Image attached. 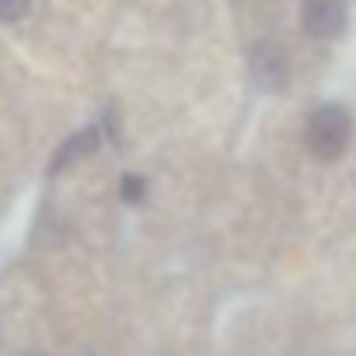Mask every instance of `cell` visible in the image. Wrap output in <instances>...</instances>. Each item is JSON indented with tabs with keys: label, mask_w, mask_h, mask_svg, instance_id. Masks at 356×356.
I'll use <instances>...</instances> for the list:
<instances>
[{
	"label": "cell",
	"mask_w": 356,
	"mask_h": 356,
	"mask_svg": "<svg viewBox=\"0 0 356 356\" xmlns=\"http://www.w3.org/2000/svg\"><path fill=\"white\" fill-rule=\"evenodd\" d=\"M349 129H353V122L342 105H318L304 129L307 150L318 161H335V157H342V150L349 143Z\"/></svg>",
	"instance_id": "obj_1"
},
{
	"label": "cell",
	"mask_w": 356,
	"mask_h": 356,
	"mask_svg": "<svg viewBox=\"0 0 356 356\" xmlns=\"http://www.w3.org/2000/svg\"><path fill=\"white\" fill-rule=\"evenodd\" d=\"M248 74L255 81L259 91H283L286 88V77H290V67H286V56L280 46L273 42H259L252 53H248Z\"/></svg>",
	"instance_id": "obj_2"
},
{
	"label": "cell",
	"mask_w": 356,
	"mask_h": 356,
	"mask_svg": "<svg viewBox=\"0 0 356 356\" xmlns=\"http://www.w3.org/2000/svg\"><path fill=\"white\" fill-rule=\"evenodd\" d=\"M304 29L314 39H339L346 29V0H304Z\"/></svg>",
	"instance_id": "obj_3"
},
{
	"label": "cell",
	"mask_w": 356,
	"mask_h": 356,
	"mask_svg": "<svg viewBox=\"0 0 356 356\" xmlns=\"http://www.w3.org/2000/svg\"><path fill=\"white\" fill-rule=\"evenodd\" d=\"M98 126H88V129H81V133H74V136H67V143L56 150V157L49 161V171H63L67 164H74V161H81V157H88V154H95V147H98Z\"/></svg>",
	"instance_id": "obj_4"
},
{
	"label": "cell",
	"mask_w": 356,
	"mask_h": 356,
	"mask_svg": "<svg viewBox=\"0 0 356 356\" xmlns=\"http://www.w3.org/2000/svg\"><path fill=\"white\" fill-rule=\"evenodd\" d=\"M119 196H122V203H143V196H147V182H143V178L140 175H122V182H119Z\"/></svg>",
	"instance_id": "obj_5"
},
{
	"label": "cell",
	"mask_w": 356,
	"mask_h": 356,
	"mask_svg": "<svg viewBox=\"0 0 356 356\" xmlns=\"http://www.w3.org/2000/svg\"><path fill=\"white\" fill-rule=\"evenodd\" d=\"M25 11H29V0H0V22L4 25L25 18Z\"/></svg>",
	"instance_id": "obj_6"
}]
</instances>
